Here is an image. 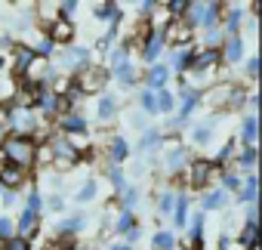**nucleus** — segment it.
<instances>
[{
  "label": "nucleus",
  "mask_w": 262,
  "mask_h": 250,
  "mask_svg": "<svg viewBox=\"0 0 262 250\" xmlns=\"http://www.w3.org/2000/svg\"><path fill=\"white\" fill-rule=\"evenodd\" d=\"M0 155H4V161H7V164L28 167V164L34 161L37 149H34V142H31L25 133H13V136H7L4 142H0Z\"/></svg>",
  "instance_id": "nucleus-1"
},
{
  "label": "nucleus",
  "mask_w": 262,
  "mask_h": 250,
  "mask_svg": "<svg viewBox=\"0 0 262 250\" xmlns=\"http://www.w3.org/2000/svg\"><path fill=\"white\" fill-rule=\"evenodd\" d=\"M188 16H191V28L194 25L213 28L216 16H219V4H216V0H194V4H188Z\"/></svg>",
  "instance_id": "nucleus-2"
},
{
  "label": "nucleus",
  "mask_w": 262,
  "mask_h": 250,
  "mask_svg": "<svg viewBox=\"0 0 262 250\" xmlns=\"http://www.w3.org/2000/svg\"><path fill=\"white\" fill-rule=\"evenodd\" d=\"M213 161H188V189H204L213 176Z\"/></svg>",
  "instance_id": "nucleus-3"
},
{
  "label": "nucleus",
  "mask_w": 262,
  "mask_h": 250,
  "mask_svg": "<svg viewBox=\"0 0 262 250\" xmlns=\"http://www.w3.org/2000/svg\"><path fill=\"white\" fill-rule=\"evenodd\" d=\"M105 80H108V77H105L99 68H86V71L77 74V93H96V90L105 87Z\"/></svg>",
  "instance_id": "nucleus-4"
},
{
  "label": "nucleus",
  "mask_w": 262,
  "mask_h": 250,
  "mask_svg": "<svg viewBox=\"0 0 262 250\" xmlns=\"http://www.w3.org/2000/svg\"><path fill=\"white\" fill-rule=\"evenodd\" d=\"M25 182V167H16V164H7L4 170H0V185L10 189V192H19Z\"/></svg>",
  "instance_id": "nucleus-5"
},
{
  "label": "nucleus",
  "mask_w": 262,
  "mask_h": 250,
  "mask_svg": "<svg viewBox=\"0 0 262 250\" xmlns=\"http://www.w3.org/2000/svg\"><path fill=\"white\" fill-rule=\"evenodd\" d=\"M256 192H259V179L253 170H247V176L241 179V189H237V204H250L256 201Z\"/></svg>",
  "instance_id": "nucleus-6"
},
{
  "label": "nucleus",
  "mask_w": 262,
  "mask_h": 250,
  "mask_svg": "<svg viewBox=\"0 0 262 250\" xmlns=\"http://www.w3.org/2000/svg\"><path fill=\"white\" fill-rule=\"evenodd\" d=\"M37 216H40V213H34V210H28V207H25V210L19 213V219H13V222H16V235L31 238V235L37 232Z\"/></svg>",
  "instance_id": "nucleus-7"
},
{
  "label": "nucleus",
  "mask_w": 262,
  "mask_h": 250,
  "mask_svg": "<svg viewBox=\"0 0 262 250\" xmlns=\"http://www.w3.org/2000/svg\"><path fill=\"white\" fill-rule=\"evenodd\" d=\"M204 222H207V213L204 210H198L194 216H188V222H185L188 244H204Z\"/></svg>",
  "instance_id": "nucleus-8"
},
{
  "label": "nucleus",
  "mask_w": 262,
  "mask_h": 250,
  "mask_svg": "<svg viewBox=\"0 0 262 250\" xmlns=\"http://www.w3.org/2000/svg\"><path fill=\"white\" fill-rule=\"evenodd\" d=\"M216 62H219V50H213V47H210V50H204V53L191 56L188 68H191V71H198V74H204V71H207L210 65H216Z\"/></svg>",
  "instance_id": "nucleus-9"
},
{
  "label": "nucleus",
  "mask_w": 262,
  "mask_h": 250,
  "mask_svg": "<svg viewBox=\"0 0 262 250\" xmlns=\"http://www.w3.org/2000/svg\"><path fill=\"white\" fill-rule=\"evenodd\" d=\"M86 216L83 213H74V216H62L59 219V225H56V232H62V235H77V232H83L86 228Z\"/></svg>",
  "instance_id": "nucleus-10"
},
{
  "label": "nucleus",
  "mask_w": 262,
  "mask_h": 250,
  "mask_svg": "<svg viewBox=\"0 0 262 250\" xmlns=\"http://www.w3.org/2000/svg\"><path fill=\"white\" fill-rule=\"evenodd\" d=\"M237 247H241V250H256V247H259V225L244 222V228H241V235H237Z\"/></svg>",
  "instance_id": "nucleus-11"
},
{
  "label": "nucleus",
  "mask_w": 262,
  "mask_h": 250,
  "mask_svg": "<svg viewBox=\"0 0 262 250\" xmlns=\"http://www.w3.org/2000/svg\"><path fill=\"white\" fill-rule=\"evenodd\" d=\"M133 225H136V213H133V210H123V207H120L117 216L111 219V232H114V235H123V232H129Z\"/></svg>",
  "instance_id": "nucleus-12"
},
{
  "label": "nucleus",
  "mask_w": 262,
  "mask_h": 250,
  "mask_svg": "<svg viewBox=\"0 0 262 250\" xmlns=\"http://www.w3.org/2000/svg\"><path fill=\"white\" fill-rule=\"evenodd\" d=\"M53 44H68L71 37H74V28H71V22H65V19H59V22H53L50 25V34H47Z\"/></svg>",
  "instance_id": "nucleus-13"
},
{
  "label": "nucleus",
  "mask_w": 262,
  "mask_h": 250,
  "mask_svg": "<svg viewBox=\"0 0 262 250\" xmlns=\"http://www.w3.org/2000/svg\"><path fill=\"white\" fill-rule=\"evenodd\" d=\"M31 65H34V50L31 47H19V53H16V62H13V74H28L31 71Z\"/></svg>",
  "instance_id": "nucleus-14"
},
{
  "label": "nucleus",
  "mask_w": 262,
  "mask_h": 250,
  "mask_svg": "<svg viewBox=\"0 0 262 250\" xmlns=\"http://www.w3.org/2000/svg\"><path fill=\"white\" fill-rule=\"evenodd\" d=\"M34 105H37L43 114H53V111H56V105H59V96H56V93H50L47 87H40V90H34Z\"/></svg>",
  "instance_id": "nucleus-15"
},
{
  "label": "nucleus",
  "mask_w": 262,
  "mask_h": 250,
  "mask_svg": "<svg viewBox=\"0 0 262 250\" xmlns=\"http://www.w3.org/2000/svg\"><path fill=\"white\" fill-rule=\"evenodd\" d=\"M151 250H179V241L170 228H161L151 235Z\"/></svg>",
  "instance_id": "nucleus-16"
},
{
  "label": "nucleus",
  "mask_w": 262,
  "mask_h": 250,
  "mask_svg": "<svg viewBox=\"0 0 262 250\" xmlns=\"http://www.w3.org/2000/svg\"><path fill=\"white\" fill-rule=\"evenodd\" d=\"M62 133L65 136H83L86 133V120L80 114H65L62 117Z\"/></svg>",
  "instance_id": "nucleus-17"
},
{
  "label": "nucleus",
  "mask_w": 262,
  "mask_h": 250,
  "mask_svg": "<svg viewBox=\"0 0 262 250\" xmlns=\"http://www.w3.org/2000/svg\"><path fill=\"white\" fill-rule=\"evenodd\" d=\"M185 164H188V149H185V145H173V149L167 152V170L179 173Z\"/></svg>",
  "instance_id": "nucleus-18"
},
{
  "label": "nucleus",
  "mask_w": 262,
  "mask_h": 250,
  "mask_svg": "<svg viewBox=\"0 0 262 250\" xmlns=\"http://www.w3.org/2000/svg\"><path fill=\"white\" fill-rule=\"evenodd\" d=\"M225 204H228V192H225V189L219 185L216 192H210V195H207V198L201 201V210H204V213H210V210H222Z\"/></svg>",
  "instance_id": "nucleus-19"
},
{
  "label": "nucleus",
  "mask_w": 262,
  "mask_h": 250,
  "mask_svg": "<svg viewBox=\"0 0 262 250\" xmlns=\"http://www.w3.org/2000/svg\"><path fill=\"white\" fill-rule=\"evenodd\" d=\"M145 80H148V90H161L170 80V68L167 65H151V71L145 74Z\"/></svg>",
  "instance_id": "nucleus-20"
},
{
  "label": "nucleus",
  "mask_w": 262,
  "mask_h": 250,
  "mask_svg": "<svg viewBox=\"0 0 262 250\" xmlns=\"http://www.w3.org/2000/svg\"><path fill=\"white\" fill-rule=\"evenodd\" d=\"M188 201L191 198H185V195H176V207H173V228H185V222H188Z\"/></svg>",
  "instance_id": "nucleus-21"
},
{
  "label": "nucleus",
  "mask_w": 262,
  "mask_h": 250,
  "mask_svg": "<svg viewBox=\"0 0 262 250\" xmlns=\"http://www.w3.org/2000/svg\"><path fill=\"white\" fill-rule=\"evenodd\" d=\"M161 50H164V34L158 31V34H151V37H148V44L142 47V59H145V62H158Z\"/></svg>",
  "instance_id": "nucleus-22"
},
{
  "label": "nucleus",
  "mask_w": 262,
  "mask_h": 250,
  "mask_svg": "<svg viewBox=\"0 0 262 250\" xmlns=\"http://www.w3.org/2000/svg\"><path fill=\"white\" fill-rule=\"evenodd\" d=\"M86 59H90V50H86V47H71V50L62 56V65H65V68H80Z\"/></svg>",
  "instance_id": "nucleus-23"
},
{
  "label": "nucleus",
  "mask_w": 262,
  "mask_h": 250,
  "mask_svg": "<svg viewBox=\"0 0 262 250\" xmlns=\"http://www.w3.org/2000/svg\"><path fill=\"white\" fill-rule=\"evenodd\" d=\"M155 99H158V111H161V114H173V111H176V96H173L167 87L155 90Z\"/></svg>",
  "instance_id": "nucleus-24"
},
{
  "label": "nucleus",
  "mask_w": 262,
  "mask_h": 250,
  "mask_svg": "<svg viewBox=\"0 0 262 250\" xmlns=\"http://www.w3.org/2000/svg\"><path fill=\"white\" fill-rule=\"evenodd\" d=\"M108 155H111V161H114V164L126 161V158H129V145H126V139H123V136H114V139H111V145H108Z\"/></svg>",
  "instance_id": "nucleus-25"
},
{
  "label": "nucleus",
  "mask_w": 262,
  "mask_h": 250,
  "mask_svg": "<svg viewBox=\"0 0 262 250\" xmlns=\"http://www.w3.org/2000/svg\"><path fill=\"white\" fill-rule=\"evenodd\" d=\"M96 114H99V120H111V117L117 114V99L105 93V96L99 99V108H96Z\"/></svg>",
  "instance_id": "nucleus-26"
},
{
  "label": "nucleus",
  "mask_w": 262,
  "mask_h": 250,
  "mask_svg": "<svg viewBox=\"0 0 262 250\" xmlns=\"http://www.w3.org/2000/svg\"><path fill=\"white\" fill-rule=\"evenodd\" d=\"M256 117L250 114V117H244V123H241V139H244V145H256V133H259V127H256Z\"/></svg>",
  "instance_id": "nucleus-27"
},
{
  "label": "nucleus",
  "mask_w": 262,
  "mask_h": 250,
  "mask_svg": "<svg viewBox=\"0 0 262 250\" xmlns=\"http://www.w3.org/2000/svg\"><path fill=\"white\" fill-rule=\"evenodd\" d=\"M114 77H117V84L129 87V84H136V68L129 62H120V65H114Z\"/></svg>",
  "instance_id": "nucleus-28"
},
{
  "label": "nucleus",
  "mask_w": 262,
  "mask_h": 250,
  "mask_svg": "<svg viewBox=\"0 0 262 250\" xmlns=\"http://www.w3.org/2000/svg\"><path fill=\"white\" fill-rule=\"evenodd\" d=\"M96 195H99V182H96V179H86V182H83V185L77 189L74 201H77V204H90V201H93Z\"/></svg>",
  "instance_id": "nucleus-29"
},
{
  "label": "nucleus",
  "mask_w": 262,
  "mask_h": 250,
  "mask_svg": "<svg viewBox=\"0 0 262 250\" xmlns=\"http://www.w3.org/2000/svg\"><path fill=\"white\" fill-rule=\"evenodd\" d=\"M53 155H56L59 161H74V158H77V149H74L68 139H59V142H53Z\"/></svg>",
  "instance_id": "nucleus-30"
},
{
  "label": "nucleus",
  "mask_w": 262,
  "mask_h": 250,
  "mask_svg": "<svg viewBox=\"0 0 262 250\" xmlns=\"http://www.w3.org/2000/svg\"><path fill=\"white\" fill-rule=\"evenodd\" d=\"M164 40H173V44H185V40H191V25H176V28H170L167 34H164Z\"/></svg>",
  "instance_id": "nucleus-31"
},
{
  "label": "nucleus",
  "mask_w": 262,
  "mask_h": 250,
  "mask_svg": "<svg viewBox=\"0 0 262 250\" xmlns=\"http://www.w3.org/2000/svg\"><path fill=\"white\" fill-rule=\"evenodd\" d=\"M161 145V133L158 130H142V136H139V152H151V149H158Z\"/></svg>",
  "instance_id": "nucleus-32"
},
{
  "label": "nucleus",
  "mask_w": 262,
  "mask_h": 250,
  "mask_svg": "<svg viewBox=\"0 0 262 250\" xmlns=\"http://www.w3.org/2000/svg\"><path fill=\"white\" fill-rule=\"evenodd\" d=\"M225 59H228V62H241V59H244V40H241V37H231V40H228Z\"/></svg>",
  "instance_id": "nucleus-33"
},
{
  "label": "nucleus",
  "mask_w": 262,
  "mask_h": 250,
  "mask_svg": "<svg viewBox=\"0 0 262 250\" xmlns=\"http://www.w3.org/2000/svg\"><path fill=\"white\" fill-rule=\"evenodd\" d=\"M139 108H142V111H148V114H158V99H155V90H148V87H145V90L139 93Z\"/></svg>",
  "instance_id": "nucleus-34"
},
{
  "label": "nucleus",
  "mask_w": 262,
  "mask_h": 250,
  "mask_svg": "<svg viewBox=\"0 0 262 250\" xmlns=\"http://www.w3.org/2000/svg\"><path fill=\"white\" fill-rule=\"evenodd\" d=\"M213 139V123H204V127H194L191 130V142L194 145H207Z\"/></svg>",
  "instance_id": "nucleus-35"
},
{
  "label": "nucleus",
  "mask_w": 262,
  "mask_h": 250,
  "mask_svg": "<svg viewBox=\"0 0 262 250\" xmlns=\"http://www.w3.org/2000/svg\"><path fill=\"white\" fill-rule=\"evenodd\" d=\"M188 62H191V53H188L185 47H176V50H173V68H176V71H185Z\"/></svg>",
  "instance_id": "nucleus-36"
},
{
  "label": "nucleus",
  "mask_w": 262,
  "mask_h": 250,
  "mask_svg": "<svg viewBox=\"0 0 262 250\" xmlns=\"http://www.w3.org/2000/svg\"><path fill=\"white\" fill-rule=\"evenodd\" d=\"M108 179H111V185L117 189V195L126 189V176H123V170H120L117 164H111V167H108Z\"/></svg>",
  "instance_id": "nucleus-37"
},
{
  "label": "nucleus",
  "mask_w": 262,
  "mask_h": 250,
  "mask_svg": "<svg viewBox=\"0 0 262 250\" xmlns=\"http://www.w3.org/2000/svg\"><path fill=\"white\" fill-rule=\"evenodd\" d=\"M173 207H176V195H173V192H164V195L158 198V213H161V216H170Z\"/></svg>",
  "instance_id": "nucleus-38"
},
{
  "label": "nucleus",
  "mask_w": 262,
  "mask_h": 250,
  "mask_svg": "<svg viewBox=\"0 0 262 250\" xmlns=\"http://www.w3.org/2000/svg\"><path fill=\"white\" fill-rule=\"evenodd\" d=\"M253 164H256V145H247V149L237 155V167H244V170H253Z\"/></svg>",
  "instance_id": "nucleus-39"
},
{
  "label": "nucleus",
  "mask_w": 262,
  "mask_h": 250,
  "mask_svg": "<svg viewBox=\"0 0 262 250\" xmlns=\"http://www.w3.org/2000/svg\"><path fill=\"white\" fill-rule=\"evenodd\" d=\"M16 235V222L10 216H0V241H10Z\"/></svg>",
  "instance_id": "nucleus-40"
},
{
  "label": "nucleus",
  "mask_w": 262,
  "mask_h": 250,
  "mask_svg": "<svg viewBox=\"0 0 262 250\" xmlns=\"http://www.w3.org/2000/svg\"><path fill=\"white\" fill-rule=\"evenodd\" d=\"M4 250H31V244H28V238H22V235H13L10 241H4Z\"/></svg>",
  "instance_id": "nucleus-41"
},
{
  "label": "nucleus",
  "mask_w": 262,
  "mask_h": 250,
  "mask_svg": "<svg viewBox=\"0 0 262 250\" xmlns=\"http://www.w3.org/2000/svg\"><path fill=\"white\" fill-rule=\"evenodd\" d=\"M120 195H123V210H133V207H136V201H139V192H136L133 185H126Z\"/></svg>",
  "instance_id": "nucleus-42"
},
{
  "label": "nucleus",
  "mask_w": 262,
  "mask_h": 250,
  "mask_svg": "<svg viewBox=\"0 0 262 250\" xmlns=\"http://www.w3.org/2000/svg\"><path fill=\"white\" fill-rule=\"evenodd\" d=\"M222 189L225 192H237L241 189V176L237 173H222Z\"/></svg>",
  "instance_id": "nucleus-43"
},
{
  "label": "nucleus",
  "mask_w": 262,
  "mask_h": 250,
  "mask_svg": "<svg viewBox=\"0 0 262 250\" xmlns=\"http://www.w3.org/2000/svg\"><path fill=\"white\" fill-rule=\"evenodd\" d=\"M25 207H28V210H34V213H40V210H43V198H40V192H37V189H31V192H28V204H25Z\"/></svg>",
  "instance_id": "nucleus-44"
},
{
  "label": "nucleus",
  "mask_w": 262,
  "mask_h": 250,
  "mask_svg": "<svg viewBox=\"0 0 262 250\" xmlns=\"http://www.w3.org/2000/svg\"><path fill=\"white\" fill-rule=\"evenodd\" d=\"M31 50H34V56H50V53H53V40H50V37H40Z\"/></svg>",
  "instance_id": "nucleus-45"
},
{
  "label": "nucleus",
  "mask_w": 262,
  "mask_h": 250,
  "mask_svg": "<svg viewBox=\"0 0 262 250\" xmlns=\"http://www.w3.org/2000/svg\"><path fill=\"white\" fill-rule=\"evenodd\" d=\"M120 238H123V241H126V244H139V241H142V225H139V222H136V225H133V228H129V232H123V235H120Z\"/></svg>",
  "instance_id": "nucleus-46"
},
{
  "label": "nucleus",
  "mask_w": 262,
  "mask_h": 250,
  "mask_svg": "<svg viewBox=\"0 0 262 250\" xmlns=\"http://www.w3.org/2000/svg\"><path fill=\"white\" fill-rule=\"evenodd\" d=\"M241 19H244V13H241V10H231V13H228V22H225V28L234 34V31L241 28Z\"/></svg>",
  "instance_id": "nucleus-47"
},
{
  "label": "nucleus",
  "mask_w": 262,
  "mask_h": 250,
  "mask_svg": "<svg viewBox=\"0 0 262 250\" xmlns=\"http://www.w3.org/2000/svg\"><path fill=\"white\" fill-rule=\"evenodd\" d=\"M47 210H53V213H62V210H65V201H62V195H50V198H47Z\"/></svg>",
  "instance_id": "nucleus-48"
},
{
  "label": "nucleus",
  "mask_w": 262,
  "mask_h": 250,
  "mask_svg": "<svg viewBox=\"0 0 262 250\" xmlns=\"http://www.w3.org/2000/svg\"><path fill=\"white\" fill-rule=\"evenodd\" d=\"M188 10V0H170V13L173 16H182Z\"/></svg>",
  "instance_id": "nucleus-49"
},
{
  "label": "nucleus",
  "mask_w": 262,
  "mask_h": 250,
  "mask_svg": "<svg viewBox=\"0 0 262 250\" xmlns=\"http://www.w3.org/2000/svg\"><path fill=\"white\" fill-rule=\"evenodd\" d=\"M247 77H250V80H256V77H259V59H256V56L247 62Z\"/></svg>",
  "instance_id": "nucleus-50"
},
{
  "label": "nucleus",
  "mask_w": 262,
  "mask_h": 250,
  "mask_svg": "<svg viewBox=\"0 0 262 250\" xmlns=\"http://www.w3.org/2000/svg\"><path fill=\"white\" fill-rule=\"evenodd\" d=\"M0 201H4V207H16V204H19V195L7 189V192H4V198H0Z\"/></svg>",
  "instance_id": "nucleus-51"
},
{
  "label": "nucleus",
  "mask_w": 262,
  "mask_h": 250,
  "mask_svg": "<svg viewBox=\"0 0 262 250\" xmlns=\"http://www.w3.org/2000/svg\"><path fill=\"white\" fill-rule=\"evenodd\" d=\"M120 62H126V50H123V47H117V50L111 53V65H120Z\"/></svg>",
  "instance_id": "nucleus-52"
},
{
  "label": "nucleus",
  "mask_w": 262,
  "mask_h": 250,
  "mask_svg": "<svg viewBox=\"0 0 262 250\" xmlns=\"http://www.w3.org/2000/svg\"><path fill=\"white\" fill-rule=\"evenodd\" d=\"M105 250H133V244H126V241H111Z\"/></svg>",
  "instance_id": "nucleus-53"
},
{
  "label": "nucleus",
  "mask_w": 262,
  "mask_h": 250,
  "mask_svg": "<svg viewBox=\"0 0 262 250\" xmlns=\"http://www.w3.org/2000/svg\"><path fill=\"white\" fill-rule=\"evenodd\" d=\"M74 10H77V0H62V13L65 16H71Z\"/></svg>",
  "instance_id": "nucleus-54"
},
{
  "label": "nucleus",
  "mask_w": 262,
  "mask_h": 250,
  "mask_svg": "<svg viewBox=\"0 0 262 250\" xmlns=\"http://www.w3.org/2000/svg\"><path fill=\"white\" fill-rule=\"evenodd\" d=\"M219 37H222V34H219V28H210V31H207V44H210V47H213V44H219Z\"/></svg>",
  "instance_id": "nucleus-55"
},
{
  "label": "nucleus",
  "mask_w": 262,
  "mask_h": 250,
  "mask_svg": "<svg viewBox=\"0 0 262 250\" xmlns=\"http://www.w3.org/2000/svg\"><path fill=\"white\" fill-rule=\"evenodd\" d=\"M0 189H4V185H0Z\"/></svg>",
  "instance_id": "nucleus-56"
}]
</instances>
